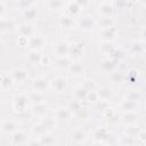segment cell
Returning a JSON list of instances; mask_svg holds the SVG:
<instances>
[{"instance_id": "db71d44e", "label": "cell", "mask_w": 146, "mask_h": 146, "mask_svg": "<svg viewBox=\"0 0 146 146\" xmlns=\"http://www.w3.org/2000/svg\"><path fill=\"white\" fill-rule=\"evenodd\" d=\"M27 146H42V144L40 143L39 138H35V139L30 140V141H29V144H27Z\"/></svg>"}, {"instance_id": "f1b7e54d", "label": "cell", "mask_w": 146, "mask_h": 146, "mask_svg": "<svg viewBox=\"0 0 146 146\" xmlns=\"http://www.w3.org/2000/svg\"><path fill=\"white\" fill-rule=\"evenodd\" d=\"M41 58H42V55L40 54V51H36V50H29V52L26 54V60L32 65L40 64Z\"/></svg>"}, {"instance_id": "e575fe53", "label": "cell", "mask_w": 146, "mask_h": 146, "mask_svg": "<svg viewBox=\"0 0 146 146\" xmlns=\"http://www.w3.org/2000/svg\"><path fill=\"white\" fill-rule=\"evenodd\" d=\"M40 143L42 144V146H54L56 144V138L55 136H52L50 132L49 133H46L41 137H38Z\"/></svg>"}, {"instance_id": "4fadbf2b", "label": "cell", "mask_w": 146, "mask_h": 146, "mask_svg": "<svg viewBox=\"0 0 146 146\" xmlns=\"http://www.w3.org/2000/svg\"><path fill=\"white\" fill-rule=\"evenodd\" d=\"M70 137H71V141H72L73 144H76V145L83 144V143L87 140V138H88L87 132H86L82 128H76V129H74V130L71 132Z\"/></svg>"}, {"instance_id": "7dc6e473", "label": "cell", "mask_w": 146, "mask_h": 146, "mask_svg": "<svg viewBox=\"0 0 146 146\" xmlns=\"http://www.w3.org/2000/svg\"><path fill=\"white\" fill-rule=\"evenodd\" d=\"M110 107H111V106H110V102H106V100H98V102L96 103V108H97L99 112H102V113L106 112Z\"/></svg>"}, {"instance_id": "6f0895ef", "label": "cell", "mask_w": 146, "mask_h": 146, "mask_svg": "<svg viewBox=\"0 0 146 146\" xmlns=\"http://www.w3.org/2000/svg\"><path fill=\"white\" fill-rule=\"evenodd\" d=\"M141 38H143V40L146 42V26L141 30Z\"/></svg>"}, {"instance_id": "9a60e30c", "label": "cell", "mask_w": 146, "mask_h": 146, "mask_svg": "<svg viewBox=\"0 0 146 146\" xmlns=\"http://www.w3.org/2000/svg\"><path fill=\"white\" fill-rule=\"evenodd\" d=\"M84 50L83 43L80 41H73L70 42V57H74V58H79L82 56Z\"/></svg>"}, {"instance_id": "1f68e13d", "label": "cell", "mask_w": 146, "mask_h": 146, "mask_svg": "<svg viewBox=\"0 0 146 146\" xmlns=\"http://www.w3.org/2000/svg\"><path fill=\"white\" fill-rule=\"evenodd\" d=\"M145 50H146L145 43L141 42V41H133V42L130 44V47H129V51H130L132 55H140V54H143Z\"/></svg>"}, {"instance_id": "8d00e7d4", "label": "cell", "mask_w": 146, "mask_h": 146, "mask_svg": "<svg viewBox=\"0 0 146 146\" xmlns=\"http://www.w3.org/2000/svg\"><path fill=\"white\" fill-rule=\"evenodd\" d=\"M124 99H128V100L138 103V102L141 99V94H140V91H138V90L131 89V90H128V91L125 92V95H124Z\"/></svg>"}, {"instance_id": "30bf717a", "label": "cell", "mask_w": 146, "mask_h": 146, "mask_svg": "<svg viewBox=\"0 0 146 146\" xmlns=\"http://www.w3.org/2000/svg\"><path fill=\"white\" fill-rule=\"evenodd\" d=\"M17 33H18V36H25L27 39H30L31 36L36 34L34 25L32 23H26V22H23V23L18 24Z\"/></svg>"}, {"instance_id": "603a6c76", "label": "cell", "mask_w": 146, "mask_h": 146, "mask_svg": "<svg viewBox=\"0 0 146 146\" xmlns=\"http://www.w3.org/2000/svg\"><path fill=\"white\" fill-rule=\"evenodd\" d=\"M88 92H89V90H87L82 84H79L73 90V97H74V99H76L79 102H83V100H87Z\"/></svg>"}, {"instance_id": "f5cc1de1", "label": "cell", "mask_w": 146, "mask_h": 146, "mask_svg": "<svg viewBox=\"0 0 146 146\" xmlns=\"http://www.w3.org/2000/svg\"><path fill=\"white\" fill-rule=\"evenodd\" d=\"M17 44L22 48H25V47H29V39L25 38V36H18L17 38Z\"/></svg>"}, {"instance_id": "e0dca14e", "label": "cell", "mask_w": 146, "mask_h": 146, "mask_svg": "<svg viewBox=\"0 0 146 146\" xmlns=\"http://www.w3.org/2000/svg\"><path fill=\"white\" fill-rule=\"evenodd\" d=\"M120 120L125 125H133V124H137L139 120V115L137 114V112H125L121 115Z\"/></svg>"}, {"instance_id": "681fc988", "label": "cell", "mask_w": 146, "mask_h": 146, "mask_svg": "<svg viewBox=\"0 0 146 146\" xmlns=\"http://www.w3.org/2000/svg\"><path fill=\"white\" fill-rule=\"evenodd\" d=\"M87 90L91 91V90H96V82L94 80H90V79H86L83 80V82L81 83Z\"/></svg>"}, {"instance_id": "94428289", "label": "cell", "mask_w": 146, "mask_h": 146, "mask_svg": "<svg viewBox=\"0 0 146 146\" xmlns=\"http://www.w3.org/2000/svg\"><path fill=\"white\" fill-rule=\"evenodd\" d=\"M143 146H146V144H145V145H143Z\"/></svg>"}, {"instance_id": "44dd1931", "label": "cell", "mask_w": 146, "mask_h": 146, "mask_svg": "<svg viewBox=\"0 0 146 146\" xmlns=\"http://www.w3.org/2000/svg\"><path fill=\"white\" fill-rule=\"evenodd\" d=\"M36 5L35 1H31V0H18V1H15L14 6L16 8V10L23 13L25 10H29L31 8H34V6Z\"/></svg>"}, {"instance_id": "2e32d148", "label": "cell", "mask_w": 146, "mask_h": 146, "mask_svg": "<svg viewBox=\"0 0 146 146\" xmlns=\"http://www.w3.org/2000/svg\"><path fill=\"white\" fill-rule=\"evenodd\" d=\"M14 83H15V81L11 78L10 72H5V71L1 72V74H0V86H1L2 90L10 89L14 86Z\"/></svg>"}, {"instance_id": "4dcf8cb0", "label": "cell", "mask_w": 146, "mask_h": 146, "mask_svg": "<svg viewBox=\"0 0 146 146\" xmlns=\"http://www.w3.org/2000/svg\"><path fill=\"white\" fill-rule=\"evenodd\" d=\"M11 141L15 145H23V144H25L27 141V135L24 131L18 130L14 135H11Z\"/></svg>"}, {"instance_id": "f6af8a7d", "label": "cell", "mask_w": 146, "mask_h": 146, "mask_svg": "<svg viewBox=\"0 0 146 146\" xmlns=\"http://www.w3.org/2000/svg\"><path fill=\"white\" fill-rule=\"evenodd\" d=\"M83 105H82V102H79V100H76V99H72V102L68 104V108L71 110V112L73 113V114H75L79 110H81V107H82Z\"/></svg>"}, {"instance_id": "11a10c76", "label": "cell", "mask_w": 146, "mask_h": 146, "mask_svg": "<svg viewBox=\"0 0 146 146\" xmlns=\"http://www.w3.org/2000/svg\"><path fill=\"white\" fill-rule=\"evenodd\" d=\"M138 139L146 143V129H141V130H140L139 136H138Z\"/></svg>"}, {"instance_id": "f546056e", "label": "cell", "mask_w": 146, "mask_h": 146, "mask_svg": "<svg viewBox=\"0 0 146 146\" xmlns=\"http://www.w3.org/2000/svg\"><path fill=\"white\" fill-rule=\"evenodd\" d=\"M99 94V100H106V102H111L113 99V90L110 87H102L98 90Z\"/></svg>"}, {"instance_id": "d6a6232c", "label": "cell", "mask_w": 146, "mask_h": 146, "mask_svg": "<svg viewBox=\"0 0 146 146\" xmlns=\"http://www.w3.org/2000/svg\"><path fill=\"white\" fill-rule=\"evenodd\" d=\"M59 23H60V25H62L63 27H65V29H71V27L73 26V24H74V17L71 16L70 14L65 13V14H63V15L60 16Z\"/></svg>"}, {"instance_id": "5b68a950", "label": "cell", "mask_w": 146, "mask_h": 146, "mask_svg": "<svg viewBox=\"0 0 146 146\" xmlns=\"http://www.w3.org/2000/svg\"><path fill=\"white\" fill-rule=\"evenodd\" d=\"M17 27H18V23L13 17H3L0 19V31L2 34L17 31Z\"/></svg>"}, {"instance_id": "8992f818", "label": "cell", "mask_w": 146, "mask_h": 146, "mask_svg": "<svg viewBox=\"0 0 146 146\" xmlns=\"http://www.w3.org/2000/svg\"><path fill=\"white\" fill-rule=\"evenodd\" d=\"M47 44V39L43 36V35H40V34H35L33 36H31L29 39V49L30 50H36V51H40L42 50Z\"/></svg>"}, {"instance_id": "3957f363", "label": "cell", "mask_w": 146, "mask_h": 146, "mask_svg": "<svg viewBox=\"0 0 146 146\" xmlns=\"http://www.w3.org/2000/svg\"><path fill=\"white\" fill-rule=\"evenodd\" d=\"M52 54H54L55 58L70 56V42H67L66 40H58L54 44Z\"/></svg>"}, {"instance_id": "bcb514c9", "label": "cell", "mask_w": 146, "mask_h": 146, "mask_svg": "<svg viewBox=\"0 0 146 146\" xmlns=\"http://www.w3.org/2000/svg\"><path fill=\"white\" fill-rule=\"evenodd\" d=\"M99 100V94H98V90H91L88 92V96H87V102L89 103H97Z\"/></svg>"}, {"instance_id": "6da1fadb", "label": "cell", "mask_w": 146, "mask_h": 146, "mask_svg": "<svg viewBox=\"0 0 146 146\" xmlns=\"http://www.w3.org/2000/svg\"><path fill=\"white\" fill-rule=\"evenodd\" d=\"M30 99H29V95L24 94V92H19L17 95L14 96L13 98V103H11V107L13 111L17 114H24L29 111L30 107Z\"/></svg>"}, {"instance_id": "5bb4252c", "label": "cell", "mask_w": 146, "mask_h": 146, "mask_svg": "<svg viewBox=\"0 0 146 146\" xmlns=\"http://www.w3.org/2000/svg\"><path fill=\"white\" fill-rule=\"evenodd\" d=\"M117 29L115 26L108 27V29H103L99 31V36L102 39V41H111L113 42V40L116 38L117 35Z\"/></svg>"}, {"instance_id": "ffe728a7", "label": "cell", "mask_w": 146, "mask_h": 146, "mask_svg": "<svg viewBox=\"0 0 146 146\" xmlns=\"http://www.w3.org/2000/svg\"><path fill=\"white\" fill-rule=\"evenodd\" d=\"M73 62H72V59H71V57L70 56H67V57H60V58H55V60H54V66L57 68V70H67L68 71V68H70V66H71V64H72Z\"/></svg>"}, {"instance_id": "9f6ffc18", "label": "cell", "mask_w": 146, "mask_h": 146, "mask_svg": "<svg viewBox=\"0 0 146 146\" xmlns=\"http://www.w3.org/2000/svg\"><path fill=\"white\" fill-rule=\"evenodd\" d=\"M49 63H50V59H49V57H48L47 55H46V56H44V55H42V58H41L40 65H43V66H44V65H48Z\"/></svg>"}, {"instance_id": "7bdbcfd3", "label": "cell", "mask_w": 146, "mask_h": 146, "mask_svg": "<svg viewBox=\"0 0 146 146\" xmlns=\"http://www.w3.org/2000/svg\"><path fill=\"white\" fill-rule=\"evenodd\" d=\"M103 115H104L107 120H110V121H117V120H119V113H117V111L114 110L113 107H110L106 112L103 113Z\"/></svg>"}, {"instance_id": "83f0119b", "label": "cell", "mask_w": 146, "mask_h": 146, "mask_svg": "<svg viewBox=\"0 0 146 146\" xmlns=\"http://www.w3.org/2000/svg\"><path fill=\"white\" fill-rule=\"evenodd\" d=\"M67 2L60 1V0H48L46 1V6L48 7V9L52 10V11H59L64 8H66Z\"/></svg>"}, {"instance_id": "8fae6325", "label": "cell", "mask_w": 146, "mask_h": 146, "mask_svg": "<svg viewBox=\"0 0 146 146\" xmlns=\"http://www.w3.org/2000/svg\"><path fill=\"white\" fill-rule=\"evenodd\" d=\"M9 72L11 74V78L14 79L15 83H23V82H26L29 79L27 71L23 67H14Z\"/></svg>"}, {"instance_id": "d590c367", "label": "cell", "mask_w": 146, "mask_h": 146, "mask_svg": "<svg viewBox=\"0 0 146 146\" xmlns=\"http://www.w3.org/2000/svg\"><path fill=\"white\" fill-rule=\"evenodd\" d=\"M97 26H99L100 30L112 27L114 26V19L112 17H100L99 19H97Z\"/></svg>"}, {"instance_id": "ee69618b", "label": "cell", "mask_w": 146, "mask_h": 146, "mask_svg": "<svg viewBox=\"0 0 146 146\" xmlns=\"http://www.w3.org/2000/svg\"><path fill=\"white\" fill-rule=\"evenodd\" d=\"M133 144H135V139L124 133L119 138V146H131Z\"/></svg>"}, {"instance_id": "d6986e66", "label": "cell", "mask_w": 146, "mask_h": 146, "mask_svg": "<svg viewBox=\"0 0 146 146\" xmlns=\"http://www.w3.org/2000/svg\"><path fill=\"white\" fill-rule=\"evenodd\" d=\"M73 116V113L71 112V110L68 107H58L55 112V117L57 121H67L70 120V117Z\"/></svg>"}, {"instance_id": "b9f144b4", "label": "cell", "mask_w": 146, "mask_h": 146, "mask_svg": "<svg viewBox=\"0 0 146 146\" xmlns=\"http://www.w3.org/2000/svg\"><path fill=\"white\" fill-rule=\"evenodd\" d=\"M110 78H111V80H112L114 83H122V82L124 81V79H125V75H124V73H123L122 71L115 70L114 72L111 73Z\"/></svg>"}, {"instance_id": "836d02e7", "label": "cell", "mask_w": 146, "mask_h": 146, "mask_svg": "<svg viewBox=\"0 0 146 146\" xmlns=\"http://www.w3.org/2000/svg\"><path fill=\"white\" fill-rule=\"evenodd\" d=\"M140 130H141V129H140L137 124H133V125H127V128L124 129L123 133L127 135V136H129V137H131V138H133V139H136V138H138Z\"/></svg>"}, {"instance_id": "60d3db41", "label": "cell", "mask_w": 146, "mask_h": 146, "mask_svg": "<svg viewBox=\"0 0 146 146\" xmlns=\"http://www.w3.org/2000/svg\"><path fill=\"white\" fill-rule=\"evenodd\" d=\"M29 99H30L31 105L44 102V100H43V94H42V92H38V91H33V90L29 94Z\"/></svg>"}, {"instance_id": "91938a15", "label": "cell", "mask_w": 146, "mask_h": 146, "mask_svg": "<svg viewBox=\"0 0 146 146\" xmlns=\"http://www.w3.org/2000/svg\"><path fill=\"white\" fill-rule=\"evenodd\" d=\"M144 78H145V80H146V68H145V71H144Z\"/></svg>"}, {"instance_id": "cb8c5ba5", "label": "cell", "mask_w": 146, "mask_h": 146, "mask_svg": "<svg viewBox=\"0 0 146 146\" xmlns=\"http://www.w3.org/2000/svg\"><path fill=\"white\" fill-rule=\"evenodd\" d=\"M49 132H51L49 129H48V127L40 120L39 122H36L34 125H33V128H32V133L33 135H35L36 137H41V136H43V135H46V133H49Z\"/></svg>"}, {"instance_id": "d4e9b609", "label": "cell", "mask_w": 146, "mask_h": 146, "mask_svg": "<svg viewBox=\"0 0 146 146\" xmlns=\"http://www.w3.org/2000/svg\"><path fill=\"white\" fill-rule=\"evenodd\" d=\"M68 72H70V74H71L72 76H74V78H80V76H82L83 73H84V67H83V65H82L81 63L73 62V63L71 64L70 68H68Z\"/></svg>"}, {"instance_id": "680465c9", "label": "cell", "mask_w": 146, "mask_h": 146, "mask_svg": "<svg viewBox=\"0 0 146 146\" xmlns=\"http://www.w3.org/2000/svg\"><path fill=\"white\" fill-rule=\"evenodd\" d=\"M92 146H107L105 143H103V141H96Z\"/></svg>"}, {"instance_id": "f35d334b", "label": "cell", "mask_w": 146, "mask_h": 146, "mask_svg": "<svg viewBox=\"0 0 146 146\" xmlns=\"http://www.w3.org/2000/svg\"><path fill=\"white\" fill-rule=\"evenodd\" d=\"M21 15H22V17L25 19L26 23H31L33 19L36 18L38 13H36V9H35V8H31V9H29V10H25V11L21 13Z\"/></svg>"}, {"instance_id": "484cf974", "label": "cell", "mask_w": 146, "mask_h": 146, "mask_svg": "<svg viewBox=\"0 0 146 146\" xmlns=\"http://www.w3.org/2000/svg\"><path fill=\"white\" fill-rule=\"evenodd\" d=\"M119 107H120V110L123 111V113H125V112H137V110H138V103L131 102V100H128V99H123L120 103Z\"/></svg>"}, {"instance_id": "7c38bea8", "label": "cell", "mask_w": 146, "mask_h": 146, "mask_svg": "<svg viewBox=\"0 0 146 146\" xmlns=\"http://www.w3.org/2000/svg\"><path fill=\"white\" fill-rule=\"evenodd\" d=\"M48 110H49V105L46 102L33 104L30 107V112L32 113V115H34L36 117H44V115L47 114Z\"/></svg>"}, {"instance_id": "7402d4cb", "label": "cell", "mask_w": 146, "mask_h": 146, "mask_svg": "<svg viewBox=\"0 0 146 146\" xmlns=\"http://www.w3.org/2000/svg\"><path fill=\"white\" fill-rule=\"evenodd\" d=\"M115 46L113 42L111 41H102L99 43V51L103 54V55H107L110 57H112L114 50H115Z\"/></svg>"}, {"instance_id": "52a82bcc", "label": "cell", "mask_w": 146, "mask_h": 146, "mask_svg": "<svg viewBox=\"0 0 146 146\" xmlns=\"http://www.w3.org/2000/svg\"><path fill=\"white\" fill-rule=\"evenodd\" d=\"M31 87H32L33 91H38V92L43 94L48 88H50V81L44 76H38V78L32 80Z\"/></svg>"}, {"instance_id": "ac0fdd59", "label": "cell", "mask_w": 146, "mask_h": 146, "mask_svg": "<svg viewBox=\"0 0 146 146\" xmlns=\"http://www.w3.org/2000/svg\"><path fill=\"white\" fill-rule=\"evenodd\" d=\"M117 62L115 59H113L112 57H107V58H104L102 62H100V68L102 71L106 72V73H112L116 70V64Z\"/></svg>"}, {"instance_id": "277c9868", "label": "cell", "mask_w": 146, "mask_h": 146, "mask_svg": "<svg viewBox=\"0 0 146 146\" xmlns=\"http://www.w3.org/2000/svg\"><path fill=\"white\" fill-rule=\"evenodd\" d=\"M67 86H68V80L64 75H57L50 80V88L57 94L65 91Z\"/></svg>"}, {"instance_id": "9c48e42d", "label": "cell", "mask_w": 146, "mask_h": 146, "mask_svg": "<svg viewBox=\"0 0 146 146\" xmlns=\"http://www.w3.org/2000/svg\"><path fill=\"white\" fill-rule=\"evenodd\" d=\"M114 10L115 7L113 1H102L97 7V11L100 17H112Z\"/></svg>"}, {"instance_id": "7a4b0ae2", "label": "cell", "mask_w": 146, "mask_h": 146, "mask_svg": "<svg viewBox=\"0 0 146 146\" xmlns=\"http://www.w3.org/2000/svg\"><path fill=\"white\" fill-rule=\"evenodd\" d=\"M78 26L82 31H91L97 26V19L90 14L81 15L78 19Z\"/></svg>"}, {"instance_id": "816d5d0a", "label": "cell", "mask_w": 146, "mask_h": 146, "mask_svg": "<svg viewBox=\"0 0 146 146\" xmlns=\"http://www.w3.org/2000/svg\"><path fill=\"white\" fill-rule=\"evenodd\" d=\"M7 17V5L5 1L0 0V19Z\"/></svg>"}, {"instance_id": "f907efd6", "label": "cell", "mask_w": 146, "mask_h": 146, "mask_svg": "<svg viewBox=\"0 0 146 146\" xmlns=\"http://www.w3.org/2000/svg\"><path fill=\"white\" fill-rule=\"evenodd\" d=\"M138 76H139V74H138V71L137 70H130L128 72V74L125 75V79L128 81H130V82H135V81H137Z\"/></svg>"}, {"instance_id": "6125c7cd", "label": "cell", "mask_w": 146, "mask_h": 146, "mask_svg": "<svg viewBox=\"0 0 146 146\" xmlns=\"http://www.w3.org/2000/svg\"><path fill=\"white\" fill-rule=\"evenodd\" d=\"M145 106H146V103H145Z\"/></svg>"}, {"instance_id": "4316f807", "label": "cell", "mask_w": 146, "mask_h": 146, "mask_svg": "<svg viewBox=\"0 0 146 146\" xmlns=\"http://www.w3.org/2000/svg\"><path fill=\"white\" fill-rule=\"evenodd\" d=\"M65 9H66V13L67 14H70L73 17H75L76 15L80 14V11L82 10V7L79 5L78 1H68Z\"/></svg>"}, {"instance_id": "74e56055", "label": "cell", "mask_w": 146, "mask_h": 146, "mask_svg": "<svg viewBox=\"0 0 146 146\" xmlns=\"http://www.w3.org/2000/svg\"><path fill=\"white\" fill-rule=\"evenodd\" d=\"M74 115V117L76 119V120H88L89 117H90V115H91V111L88 108V107H84V106H82L81 107V110H79L75 114H73Z\"/></svg>"}, {"instance_id": "ab89813d", "label": "cell", "mask_w": 146, "mask_h": 146, "mask_svg": "<svg viewBox=\"0 0 146 146\" xmlns=\"http://www.w3.org/2000/svg\"><path fill=\"white\" fill-rule=\"evenodd\" d=\"M110 131L106 128H97L94 131V137L97 139V141H103L104 139H106L108 137Z\"/></svg>"}, {"instance_id": "c3c4849f", "label": "cell", "mask_w": 146, "mask_h": 146, "mask_svg": "<svg viewBox=\"0 0 146 146\" xmlns=\"http://www.w3.org/2000/svg\"><path fill=\"white\" fill-rule=\"evenodd\" d=\"M124 57H125V51L122 48H115V50H114V52L112 55V58L117 62V60H120V59H122Z\"/></svg>"}, {"instance_id": "ba28073f", "label": "cell", "mask_w": 146, "mask_h": 146, "mask_svg": "<svg viewBox=\"0 0 146 146\" xmlns=\"http://www.w3.org/2000/svg\"><path fill=\"white\" fill-rule=\"evenodd\" d=\"M19 130V124L11 117L5 119L1 123V131L5 135H14Z\"/></svg>"}]
</instances>
